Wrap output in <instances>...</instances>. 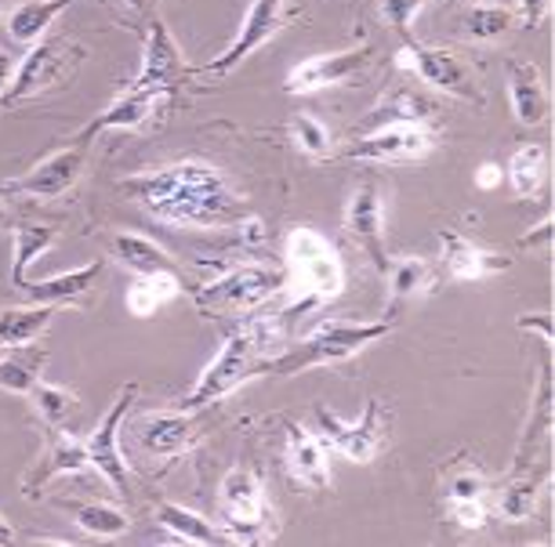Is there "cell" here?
Segmentation results:
<instances>
[{"label": "cell", "instance_id": "6da1fadb", "mask_svg": "<svg viewBox=\"0 0 555 547\" xmlns=\"http://www.w3.org/2000/svg\"><path fill=\"white\" fill-rule=\"evenodd\" d=\"M120 188L153 222L171 229H236L247 218L244 196L229 185L222 167L207 160L164 164L124 178Z\"/></svg>", "mask_w": 555, "mask_h": 547}, {"label": "cell", "instance_id": "7a4b0ae2", "mask_svg": "<svg viewBox=\"0 0 555 547\" xmlns=\"http://www.w3.org/2000/svg\"><path fill=\"white\" fill-rule=\"evenodd\" d=\"M272 344V326L266 320H250L244 326H236L233 334L222 341V349L211 360V366L201 374V381L190 388V395L178 403V409H196L215 406L218 399L233 395L236 388H244L250 377H261L266 370V360L276 355L280 349H269Z\"/></svg>", "mask_w": 555, "mask_h": 547}, {"label": "cell", "instance_id": "3957f363", "mask_svg": "<svg viewBox=\"0 0 555 547\" xmlns=\"http://www.w3.org/2000/svg\"><path fill=\"white\" fill-rule=\"evenodd\" d=\"M392 320H371V323H320L309 338H301L291 349H280L266 360L261 377H298L320 366H338L356 360L363 349H371L374 341L389 338Z\"/></svg>", "mask_w": 555, "mask_h": 547}, {"label": "cell", "instance_id": "277c9868", "mask_svg": "<svg viewBox=\"0 0 555 547\" xmlns=\"http://www.w3.org/2000/svg\"><path fill=\"white\" fill-rule=\"evenodd\" d=\"M287 294L291 309L334 301L345 290V261L323 233L298 225L287 233Z\"/></svg>", "mask_w": 555, "mask_h": 547}, {"label": "cell", "instance_id": "5b68a950", "mask_svg": "<svg viewBox=\"0 0 555 547\" xmlns=\"http://www.w3.org/2000/svg\"><path fill=\"white\" fill-rule=\"evenodd\" d=\"M218 515H222L229 544H266L276 533V511L269 504L266 482L255 468L236 465L218 486Z\"/></svg>", "mask_w": 555, "mask_h": 547}, {"label": "cell", "instance_id": "8992f818", "mask_svg": "<svg viewBox=\"0 0 555 547\" xmlns=\"http://www.w3.org/2000/svg\"><path fill=\"white\" fill-rule=\"evenodd\" d=\"M83 58H88V51L69 37L37 40V44L29 48V55L15 66L12 88L4 91V102L0 105H18L26 99H40V94L62 88V83L80 69Z\"/></svg>", "mask_w": 555, "mask_h": 547}, {"label": "cell", "instance_id": "52a82bcc", "mask_svg": "<svg viewBox=\"0 0 555 547\" xmlns=\"http://www.w3.org/2000/svg\"><path fill=\"white\" fill-rule=\"evenodd\" d=\"M317 425H320L323 446L338 450V454L345 460H352V465H371V460L385 450V443H389L392 414H389V406L378 403V399H366L363 414L349 425V420H341L331 406L320 403Z\"/></svg>", "mask_w": 555, "mask_h": 547}, {"label": "cell", "instance_id": "ba28073f", "mask_svg": "<svg viewBox=\"0 0 555 547\" xmlns=\"http://www.w3.org/2000/svg\"><path fill=\"white\" fill-rule=\"evenodd\" d=\"M396 66L414 73L425 88L454 94V99L468 102V105L487 102L476 69L468 66L454 48H428V44H417V40H406V44L396 51Z\"/></svg>", "mask_w": 555, "mask_h": 547}, {"label": "cell", "instance_id": "9c48e42d", "mask_svg": "<svg viewBox=\"0 0 555 547\" xmlns=\"http://www.w3.org/2000/svg\"><path fill=\"white\" fill-rule=\"evenodd\" d=\"M287 287V272L272 269V265H236L225 276H218L215 283L196 290V309L211 312V315H240L250 312L258 304L272 301L276 294H284Z\"/></svg>", "mask_w": 555, "mask_h": 547}, {"label": "cell", "instance_id": "30bf717a", "mask_svg": "<svg viewBox=\"0 0 555 547\" xmlns=\"http://www.w3.org/2000/svg\"><path fill=\"white\" fill-rule=\"evenodd\" d=\"M134 399H139V381H128L113 399V406L106 409V417L99 420L95 431L88 435V460L91 468L99 471L102 479L117 490V497H131V468H128V457H124V443H120V431H124V420H128Z\"/></svg>", "mask_w": 555, "mask_h": 547}, {"label": "cell", "instance_id": "8fae6325", "mask_svg": "<svg viewBox=\"0 0 555 547\" xmlns=\"http://www.w3.org/2000/svg\"><path fill=\"white\" fill-rule=\"evenodd\" d=\"M295 15H298V8H291L287 0H250V8L244 12V23H240L236 37L229 40L225 51H218V55L207 62L204 73H215V77L233 73L240 62L255 55L258 48H266L269 40L280 34V29H287Z\"/></svg>", "mask_w": 555, "mask_h": 547}, {"label": "cell", "instance_id": "7c38bea8", "mask_svg": "<svg viewBox=\"0 0 555 547\" xmlns=\"http://www.w3.org/2000/svg\"><path fill=\"white\" fill-rule=\"evenodd\" d=\"M436 145H439L436 128L403 123V128L363 131L360 139L341 153V160H352V164H414V160H425Z\"/></svg>", "mask_w": 555, "mask_h": 547}, {"label": "cell", "instance_id": "4fadbf2b", "mask_svg": "<svg viewBox=\"0 0 555 547\" xmlns=\"http://www.w3.org/2000/svg\"><path fill=\"white\" fill-rule=\"evenodd\" d=\"M83 167H88V145L73 142L69 149H59L44 156L26 174L12 178L0 185V196H29V199H62L73 185L80 182Z\"/></svg>", "mask_w": 555, "mask_h": 547}, {"label": "cell", "instance_id": "5bb4252c", "mask_svg": "<svg viewBox=\"0 0 555 547\" xmlns=\"http://www.w3.org/2000/svg\"><path fill=\"white\" fill-rule=\"evenodd\" d=\"M190 73L193 69H190V62H185L182 48H178V40L171 37V29L164 26V18H153L150 37H145V51H142V69L131 88L156 91V94H164V99H171Z\"/></svg>", "mask_w": 555, "mask_h": 547}, {"label": "cell", "instance_id": "9a60e30c", "mask_svg": "<svg viewBox=\"0 0 555 547\" xmlns=\"http://www.w3.org/2000/svg\"><path fill=\"white\" fill-rule=\"evenodd\" d=\"M371 58H374V44H366V40L349 51H331V55L301 58L284 80L287 94H317V91L338 88V83L360 77V73L371 66Z\"/></svg>", "mask_w": 555, "mask_h": 547}, {"label": "cell", "instance_id": "2e32d148", "mask_svg": "<svg viewBox=\"0 0 555 547\" xmlns=\"http://www.w3.org/2000/svg\"><path fill=\"white\" fill-rule=\"evenodd\" d=\"M341 225H345V233L352 236V244L371 258V265L385 272L389 250H385V199L378 193V185L363 182L352 188V196L345 199Z\"/></svg>", "mask_w": 555, "mask_h": 547}, {"label": "cell", "instance_id": "e0dca14e", "mask_svg": "<svg viewBox=\"0 0 555 547\" xmlns=\"http://www.w3.org/2000/svg\"><path fill=\"white\" fill-rule=\"evenodd\" d=\"M88 468H91V460H88V450H83V443H77V439L66 435L62 428H51L48 439H44V450H40V457L26 468L23 493H26V497H40V493H44L55 479L80 476V471H88Z\"/></svg>", "mask_w": 555, "mask_h": 547}, {"label": "cell", "instance_id": "ac0fdd59", "mask_svg": "<svg viewBox=\"0 0 555 547\" xmlns=\"http://www.w3.org/2000/svg\"><path fill=\"white\" fill-rule=\"evenodd\" d=\"M439 247H443V269L450 279L457 283H479L490 276H501V272L512 269V258L501 255V250L479 247L476 239L454 233V229H443L439 233Z\"/></svg>", "mask_w": 555, "mask_h": 547}, {"label": "cell", "instance_id": "d6986e66", "mask_svg": "<svg viewBox=\"0 0 555 547\" xmlns=\"http://www.w3.org/2000/svg\"><path fill=\"white\" fill-rule=\"evenodd\" d=\"M160 102H167L164 94L128 88L117 102H109L95 120L83 123L73 142H77V145H91V142L99 139V134H106V131H134V128H145V123L156 117Z\"/></svg>", "mask_w": 555, "mask_h": 547}, {"label": "cell", "instance_id": "ffe728a7", "mask_svg": "<svg viewBox=\"0 0 555 547\" xmlns=\"http://www.w3.org/2000/svg\"><path fill=\"white\" fill-rule=\"evenodd\" d=\"M552 403H555V392H552V363L548 355L541 360V370H538V388H533V403H530V417L522 425V435H519V450L512 457V476L530 468V460L544 454L552 439Z\"/></svg>", "mask_w": 555, "mask_h": 547}, {"label": "cell", "instance_id": "44dd1931", "mask_svg": "<svg viewBox=\"0 0 555 547\" xmlns=\"http://www.w3.org/2000/svg\"><path fill=\"white\" fill-rule=\"evenodd\" d=\"M196 439H201V428H196L190 409H178V414H150L134 425V443L153 457H178V454H185Z\"/></svg>", "mask_w": 555, "mask_h": 547}, {"label": "cell", "instance_id": "7402d4cb", "mask_svg": "<svg viewBox=\"0 0 555 547\" xmlns=\"http://www.w3.org/2000/svg\"><path fill=\"white\" fill-rule=\"evenodd\" d=\"M439 105L433 99H425L414 88H396L389 91L378 105L366 109V117L360 120L363 131H378V128H403V123H417V128H436Z\"/></svg>", "mask_w": 555, "mask_h": 547}, {"label": "cell", "instance_id": "603a6c76", "mask_svg": "<svg viewBox=\"0 0 555 547\" xmlns=\"http://www.w3.org/2000/svg\"><path fill=\"white\" fill-rule=\"evenodd\" d=\"M505 77H508L512 117H516L522 128H541L552 113V99H548V88H544L541 69L533 66V62H508Z\"/></svg>", "mask_w": 555, "mask_h": 547}, {"label": "cell", "instance_id": "cb8c5ba5", "mask_svg": "<svg viewBox=\"0 0 555 547\" xmlns=\"http://www.w3.org/2000/svg\"><path fill=\"white\" fill-rule=\"evenodd\" d=\"M102 269H106V261H91V265L69 269L51 279H37V283L26 279L18 290H23L26 301H34V304H55V309H62V304H83L88 294L95 290V283L102 279Z\"/></svg>", "mask_w": 555, "mask_h": 547}, {"label": "cell", "instance_id": "d4e9b609", "mask_svg": "<svg viewBox=\"0 0 555 547\" xmlns=\"http://www.w3.org/2000/svg\"><path fill=\"white\" fill-rule=\"evenodd\" d=\"M287 471L306 490H331V465L323 439L301 425H287Z\"/></svg>", "mask_w": 555, "mask_h": 547}, {"label": "cell", "instance_id": "484cf974", "mask_svg": "<svg viewBox=\"0 0 555 547\" xmlns=\"http://www.w3.org/2000/svg\"><path fill=\"white\" fill-rule=\"evenodd\" d=\"M385 279H389V304H385V320H392L403 304H411L414 298H422L436 287V269L425 258L406 255L385 265Z\"/></svg>", "mask_w": 555, "mask_h": 547}, {"label": "cell", "instance_id": "4316f807", "mask_svg": "<svg viewBox=\"0 0 555 547\" xmlns=\"http://www.w3.org/2000/svg\"><path fill=\"white\" fill-rule=\"evenodd\" d=\"M109 255L117 258L124 269H131L134 276H160V272H178L171 250L160 247L150 236H139V233H117L109 239Z\"/></svg>", "mask_w": 555, "mask_h": 547}, {"label": "cell", "instance_id": "83f0119b", "mask_svg": "<svg viewBox=\"0 0 555 547\" xmlns=\"http://www.w3.org/2000/svg\"><path fill=\"white\" fill-rule=\"evenodd\" d=\"M153 519L164 525L175 541H185V544H229L225 530H218L215 522H207L204 515H196L190 508L175 500H156L153 504Z\"/></svg>", "mask_w": 555, "mask_h": 547}, {"label": "cell", "instance_id": "f1b7e54d", "mask_svg": "<svg viewBox=\"0 0 555 547\" xmlns=\"http://www.w3.org/2000/svg\"><path fill=\"white\" fill-rule=\"evenodd\" d=\"M55 312H59L55 304H34V301L4 309L0 312V349H23V344H34L51 326Z\"/></svg>", "mask_w": 555, "mask_h": 547}, {"label": "cell", "instance_id": "f546056e", "mask_svg": "<svg viewBox=\"0 0 555 547\" xmlns=\"http://www.w3.org/2000/svg\"><path fill=\"white\" fill-rule=\"evenodd\" d=\"M48 366V352L40 344H23V349H8V355H0V392L12 395H29L40 381Z\"/></svg>", "mask_w": 555, "mask_h": 547}, {"label": "cell", "instance_id": "4dcf8cb0", "mask_svg": "<svg viewBox=\"0 0 555 547\" xmlns=\"http://www.w3.org/2000/svg\"><path fill=\"white\" fill-rule=\"evenodd\" d=\"M73 4H77V0H29V4H18L15 12L8 15V37L26 48L37 44L51 29V23H55L62 12H69Z\"/></svg>", "mask_w": 555, "mask_h": 547}, {"label": "cell", "instance_id": "1f68e13d", "mask_svg": "<svg viewBox=\"0 0 555 547\" xmlns=\"http://www.w3.org/2000/svg\"><path fill=\"white\" fill-rule=\"evenodd\" d=\"M505 182L519 199H538L544 182H548V149L544 145H522V149H516L505 167Z\"/></svg>", "mask_w": 555, "mask_h": 547}, {"label": "cell", "instance_id": "d6a6232c", "mask_svg": "<svg viewBox=\"0 0 555 547\" xmlns=\"http://www.w3.org/2000/svg\"><path fill=\"white\" fill-rule=\"evenodd\" d=\"M59 244V233L51 225H18L12 233V283L23 287L26 272Z\"/></svg>", "mask_w": 555, "mask_h": 547}, {"label": "cell", "instance_id": "836d02e7", "mask_svg": "<svg viewBox=\"0 0 555 547\" xmlns=\"http://www.w3.org/2000/svg\"><path fill=\"white\" fill-rule=\"evenodd\" d=\"M182 294V279L178 272H160V276H134L128 290V312L139 320H150L164 309L167 301H175Z\"/></svg>", "mask_w": 555, "mask_h": 547}, {"label": "cell", "instance_id": "e575fe53", "mask_svg": "<svg viewBox=\"0 0 555 547\" xmlns=\"http://www.w3.org/2000/svg\"><path fill=\"white\" fill-rule=\"evenodd\" d=\"M62 508L73 515V522H77L83 533L99 536V541H117V536H124V533L131 530V519L120 508H113V504H99V500L73 504V500H62Z\"/></svg>", "mask_w": 555, "mask_h": 547}, {"label": "cell", "instance_id": "d590c367", "mask_svg": "<svg viewBox=\"0 0 555 547\" xmlns=\"http://www.w3.org/2000/svg\"><path fill=\"white\" fill-rule=\"evenodd\" d=\"M548 486V476L541 479H530V476H512V482H505L498 493V515L512 525L533 519V511H538L541 504V490Z\"/></svg>", "mask_w": 555, "mask_h": 547}, {"label": "cell", "instance_id": "8d00e7d4", "mask_svg": "<svg viewBox=\"0 0 555 547\" xmlns=\"http://www.w3.org/2000/svg\"><path fill=\"white\" fill-rule=\"evenodd\" d=\"M512 26H516V12L505 4H494V0H479L465 15V34L479 40V44H494Z\"/></svg>", "mask_w": 555, "mask_h": 547}, {"label": "cell", "instance_id": "74e56055", "mask_svg": "<svg viewBox=\"0 0 555 547\" xmlns=\"http://www.w3.org/2000/svg\"><path fill=\"white\" fill-rule=\"evenodd\" d=\"M29 395H34L37 414H40V420H44L48 428H66V420L77 414V406H80V399L73 395L69 388H62V385L37 381V388Z\"/></svg>", "mask_w": 555, "mask_h": 547}, {"label": "cell", "instance_id": "f35d334b", "mask_svg": "<svg viewBox=\"0 0 555 547\" xmlns=\"http://www.w3.org/2000/svg\"><path fill=\"white\" fill-rule=\"evenodd\" d=\"M291 134H295L298 149L312 156V160H327L331 156V131L323 128V120H317L312 113H295L291 120Z\"/></svg>", "mask_w": 555, "mask_h": 547}, {"label": "cell", "instance_id": "ab89813d", "mask_svg": "<svg viewBox=\"0 0 555 547\" xmlns=\"http://www.w3.org/2000/svg\"><path fill=\"white\" fill-rule=\"evenodd\" d=\"M428 4V0H382V18L392 34H400L403 40H414V18Z\"/></svg>", "mask_w": 555, "mask_h": 547}, {"label": "cell", "instance_id": "60d3db41", "mask_svg": "<svg viewBox=\"0 0 555 547\" xmlns=\"http://www.w3.org/2000/svg\"><path fill=\"white\" fill-rule=\"evenodd\" d=\"M487 493H490V482H487L483 471H476V468H465V471H457V476L447 479V504L487 497Z\"/></svg>", "mask_w": 555, "mask_h": 547}, {"label": "cell", "instance_id": "b9f144b4", "mask_svg": "<svg viewBox=\"0 0 555 547\" xmlns=\"http://www.w3.org/2000/svg\"><path fill=\"white\" fill-rule=\"evenodd\" d=\"M447 511H450V519L461 525V530H483V525L490 522V500L487 497L450 500Z\"/></svg>", "mask_w": 555, "mask_h": 547}, {"label": "cell", "instance_id": "7bdbcfd3", "mask_svg": "<svg viewBox=\"0 0 555 547\" xmlns=\"http://www.w3.org/2000/svg\"><path fill=\"white\" fill-rule=\"evenodd\" d=\"M552 15V0H516V18H522L527 29H541Z\"/></svg>", "mask_w": 555, "mask_h": 547}, {"label": "cell", "instance_id": "ee69618b", "mask_svg": "<svg viewBox=\"0 0 555 547\" xmlns=\"http://www.w3.org/2000/svg\"><path fill=\"white\" fill-rule=\"evenodd\" d=\"M552 239H555V218L544 214L541 222L530 229V233H522L519 247L522 250H541V247H552Z\"/></svg>", "mask_w": 555, "mask_h": 547}, {"label": "cell", "instance_id": "f6af8a7d", "mask_svg": "<svg viewBox=\"0 0 555 547\" xmlns=\"http://www.w3.org/2000/svg\"><path fill=\"white\" fill-rule=\"evenodd\" d=\"M516 323H519V330H538V334H541V344H544V349H552V338H555L552 312H522Z\"/></svg>", "mask_w": 555, "mask_h": 547}, {"label": "cell", "instance_id": "bcb514c9", "mask_svg": "<svg viewBox=\"0 0 555 547\" xmlns=\"http://www.w3.org/2000/svg\"><path fill=\"white\" fill-rule=\"evenodd\" d=\"M501 182H505V171H501V164L487 160V164L476 167V188H479V193H494Z\"/></svg>", "mask_w": 555, "mask_h": 547}, {"label": "cell", "instance_id": "7dc6e473", "mask_svg": "<svg viewBox=\"0 0 555 547\" xmlns=\"http://www.w3.org/2000/svg\"><path fill=\"white\" fill-rule=\"evenodd\" d=\"M12 77H15V58L0 48V102H4V91L12 88Z\"/></svg>", "mask_w": 555, "mask_h": 547}, {"label": "cell", "instance_id": "c3c4849f", "mask_svg": "<svg viewBox=\"0 0 555 547\" xmlns=\"http://www.w3.org/2000/svg\"><path fill=\"white\" fill-rule=\"evenodd\" d=\"M0 544H15V530L8 525L4 515H0Z\"/></svg>", "mask_w": 555, "mask_h": 547}, {"label": "cell", "instance_id": "681fc988", "mask_svg": "<svg viewBox=\"0 0 555 547\" xmlns=\"http://www.w3.org/2000/svg\"><path fill=\"white\" fill-rule=\"evenodd\" d=\"M124 4L131 8V12H139V15H145L153 8V0H124Z\"/></svg>", "mask_w": 555, "mask_h": 547}, {"label": "cell", "instance_id": "f907efd6", "mask_svg": "<svg viewBox=\"0 0 555 547\" xmlns=\"http://www.w3.org/2000/svg\"><path fill=\"white\" fill-rule=\"evenodd\" d=\"M8 225V207H4V196H0V229Z\"/></svg>", "mask_w": 555, "mask_h": 547}, {"label": "cell", "instance_id": "816d5d0a", "mask_svg": "<svg viewBox=\"0 0 555 547\" xmlns=\"http://www.w3.org/2000/svg\"><path fill=\"white\" fill-rule=\"evenodd\" d=\"M0 8H4V0H0Z\"/></svg>", "mask_w": 555, "mask_h": 547}]
</instances>
